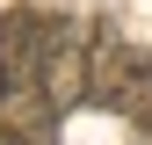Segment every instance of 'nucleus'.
I'll use <instances>...</instances> for the list:
<instances>
[{
    "label": "nucleus",
    "instance_id": "obj_3",
    "mask_svg": "<svg viewBox=\"0 0 152 145\" xmlns=\"http://www.w3.org/2000/svg\"><path fill=\"white\" fill-rule=\"evenodd\" d=\"M58 116L65 109L44 87H7L0 94V145H58Z\"/></svg>",
    "mask_w": 152,
    "mask_h": 145
},
{
    "label": "nucleus",
    "instance_id": "obj_2",
    "mask_svg": "<svg viewBox=\"0 0 152 145\" xmlns=\"http://www.w3.org/2000/svg\"><path fill=\"white\" fill-rule=\"evenodd\" d=\"M36 87H44L58 109H72L87 94V44L72 22H44V51H36Z\"/></svg>",
    "mask_w": 152,
    "mask_h": 145
},
{
    "label": "nucleus",
    "instance_id": "obj_4",
    "mask_svg": "<svg viewBox=\"0 0 152 145\" xmlns=\"http://www.w3.org/2000/svg\"><path fill=\"white\" fill-rule=\"evenodd\" d=\"M36 51H44V15H0V72L7 87H36Z\"/></svg>",
    "mask_w": 152,
    "mask_h": 145
},
{
    "label": "nucleus",
    "instance_id": "obj_5",
    "mask_svg": "<svg viewBox=\"0 0 152 145\" xmlns=\"http://www.w3.org/2000/svg\"><path fill=\"white\" fill-rule=\"evenodd\" d=\"M0 94H7V72H0Z\"/></svg>",
    "mask_w": 152,
    "mask_h": 145
},
{
    "label": "nucleus",
    "instance_id": "obj_1",
    "mask_svg": "<svg viewBox=\"0 0 152 145\" xmlns=\"http://www.w3.org/2000/svg\"><path fill=\"white\" fill-rule=\"evenodd\" d=\"M87 94L102 109H116L130 123H152V58L138 44H123L116 22H94V44H87Z\"/></svg>",
    "mask_w": 152,
    "mask_h": 145
}]
</instances>
